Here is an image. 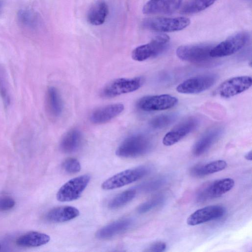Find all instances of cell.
Wrapping results in <instances>:
<instances>
[{
  "instance_id": "obj_34",
  "label": "cell",
  "mask_w": 252,
  "mask_h": 252,
  "mask_svg": "<svg viewBox=\"0 0 252 252\" xmlns=\"http://www.w3.org/2000/svg\"><path fill=\"white\" fill-rule=\"evenodd\" d=\"M245 158L248 160L251 161L252 160V150H251L250 152H249L245 155Z\"/></svg>"
},
{
  "instance_id": "obj_31",
  "label": "cell",
  "mask_w": 252,
  "mask_h": 252,
  "mask_svg": "<svg viewBox=\"0 0 252 252\" xmlns=\"http://www.w3.org/2000/svg\"><path fill=\"white\" fill-rule=\"evenodd\" d=\"M15 205V200L11 197L5 196L0 198V211L10 210Z\"/></svg>"
},
{
  "instance_id": "obj_22",
  "label": "cell",
  "mask_w": 252,
  "mask_h": 252,
  "mask_svg": "<svg viewBox=\"0 0 252 252\" xmlns=\"http://www.w3.org/2000/svg\"><path fill=\"white\" fill-rule=\"evenodd\" d=\"M50 236L37 231L28 232L20 236L16 241L17 245L24 247H37L48 243Z\"/></svg>"
},
{
  "instance_id": "obj_7",
  "label": "cell",
  "mask_w": 252,
  "mask_h": 252,
  "mask_svg": "<svg viewBox=\"0 0 252 252\" xmlns=\"http://www.w3.org/2000/svg\"><path fill=\"white\" fill-rule=\"evenodd\" d=\"M91 179L88 174L70 179L57 192L56 197L60 202H68L78 199L87 187Z\"/></svg>"
},
{
  "instance_id": "obj_12",
  "label": "cell",
  "mask_w": 252,
  "mask_h": 252,
  "mask_svg": "<svg viewBox=\"0 0 252 252\" xmlns=\"http://www.w3.org/2000/svg\"><path fill=\"white\" fill-rule=\"evenodd\" d=\"M235 182L229 178L214 181L203 185L199 190L197 198L199 201L221 196L230 190Z\"/></svg>"
},
{
  "instance_id": "obj_4",
  "label": "cell",
  "mask_w": 252,
  "mask_h": 252,
  "mask_svg": "<svg viewBox=\"0 0 252 252\" xmlns=\"http://www.w3.org/2000/svg\"><path fill=\"white\" fill-rule=\"evenodd\" d=\"M144 81V78L141 77L118 78L106 85L102 89L100 94L105 98H112L132 92L139 89Z\"/></svg>"
},
{
  "instance_id": "obj_21",
  "label": "cell",
  "mask_w": 252,
  "mask_h": 252,
  "mask_svg": "<svg viewBox=\"0 0 252 252\" xmlns=\"http://www.w3.org/2000/svg\"><path fill=\"white\" fill-rule=\"evenodd\" d=\"M108 11V5L105 1H97L89 9L87 15V21L92 25H102L105 22Z\"/></svg>"
},
{
  "instance_id": "obj_14",
  "label": "cell",
  "mask_w": 252,
  "mask_h": 252,
  "mask_svg": "<svg viewBox=\"0 0 252 252\" xmlns=\"http://www.w3.org/2000/svg\"><path fill=\"white\" fill-rule=\"evenodd\" d=\"M225 213V209L221 205H210L204 207L190 215L187 219V224L194 226L218 219Z\"/></svg>"
},
{
  "instance_id": "obj_5",
  "label": "cell",
  "mask_w": 252,
  "mask_h": 252,
  "mask_svg": "<svg viewBox=\"0 0 252 252\" xmlns=\"http://www.w3.org/2000/svg\"><path fill=\"white\" fill-rule=\"evenodd\" d=\"M249 39V34L245 32L235 33L216 46L210 53L211 58H220L231 55L242 49Z\"/></svg>"
},
{
  "instance_id": "obj_30",
  "label": "cell",
  "mask_w": 252,
  "mask_h": 252,
  "mask_svg": "<svg viewBox=\"0 0 252 252\" xmlns=\"http://www.w3.org/2000/svg\"><path fill=\"white\" fill-rule=\"evenodd\" d=\"M163 182L162 179H154L139 185L135 189L144 192H150L158 189Z\"/></svg>"
},
{
  "instance_id": "obj_6",
  "label": "cell",
  "mask_w": 252,
  "mask_h": 252,
  "mask_svg": "<svg viewBox=\"0 0 252 252\" xmlns=\"http://www.w3.org/2000/svg\"><path fill=\"white\" fill-rule=\"evenodd\" d=\"M170 37L165 34L156 36L149 43L139 46L132 52V58L141 62L158 56L167 48Z\"/></svg>"
},
{
  "instance_id": "obj_16",
  "label": "cell",
  "mask_w": 252,
  "mask_h": 252,
  "mask_svg": "<svg viewBox=\"0 0 252 252\" xmlns=\"http://www.w3.org/2000/svg\"><path fill=\"white\" fill-rule=\"evenodd\" d=\"M223 130L222 126H215L205 132L194 144L192 154L195 156H199L207 152L218 140Z\"/></svg>"
},
{
  "instance_id": "obj_35",
  "label": "cell",
  "mask_w": 252,
  "mask_h": 252,
  "mask_svg": "<svg viewBox=\"0 0 252 252\" xmlns=\"http://www.w3.org/2000/svg\"><path fill=\"white\" fill-rule=\"evenodd\" d=\"M1 3H0V7H1Z\"/></svg>"
},
{
  "instance_id": "obj_25",
  "label": "cell",
  "mask_w": 252,
  "mask_h": 252,
  "mask_svg": "<svg viewBox=\"0 0 252 252\" xmlns=\"http://www.w3.org/2000/svg\"><path fill=\"white\" fill-rule=\"evenodd\" d=\"M217 0H189L182 7L181 13L192 14L202 11L212 5Z\"/></svg>"
},
{
  "instance_id": "obj_26",
  "label": "cell",
  "mask_w": 252,
  "mask_h": 252,
  "mask_svg": "<svg viewBox=\"0 0 252 252\" xmlns=\"http://www.w3.org/2000/svg\"><path fill=\"white\" fill-rule=\"evenodd\" d=\"M136 191L135 189H130L121 192L110 201L108 207L115 209L124 206L135 197Z\"/></svg>"
},
{
  "instance_id": "obj_33",
  "label": "cell",
  "mask_w": 252,
  "mask_h": 252,
  "mask_svg": "<svg viewBox=\"0 0 252 252\" xmlns=\"http://www.w3.org/2000/svg\"><path fill=\"white\" fill-rule=\"evenodd\" d=\"M31 16V14L27 11H23L20 12L19 16L23 23L28 24L32 22V17Z\"/></svg>"
},
{
  "instance_id": "obj_32",
  "label": "cell",
  "mask_w": 252,
  "mask_h": 252,
  "mask_svg": "<svg viewBox=\"0 0 252 252\" xmlns=\"http://www.w3.org/2000/svg\"><path fill=\"white\" fill-rule=\"evenodd\" d=\"M166 247L167 245L165 242L158 241L151 244L146 251L150 252H162L166 250Z\"/></svg>"
},
{
  "instance_id": "obj_15",
  "label": "cell",
  "mask_w": 252,
  "mask_h": 252,
  "mask_svg": "<svg viewBox=\"0 0 252 252\" xmlns=\"http://www.w3.org/2000/svg\"><path fill=\"white\" fill-rule=\"evenodd\" d=\"M183 0H150L143 6V13L146 15L169 14L181 6Z\"/></svg>"
},
{
  "instance_id": "obj_29",
  "label": "cell",
  "mask_w": 252,
  "mask_h": 252,
  "mask_svg": "<svg viewBox=\"0 0 252 252\" xmlns=\"http://www.w3.org/2000/svg\"><path fill=\"white\" fill-rule=\"evenodd\" d=\"M63 169L67 173L74 174L81 170V166L79 161L75 158H66L62 163Z\"/></svg>"
},
{
  "instance_id": "obj_36",
  "label": "cell",
  "mask_w": 252,
  "mask_h": 252,
  "mask_svg": "<svg viewBox=\"0 0 252 252\" xmlns=\"http://www.w3.org/2000/svg\"><path fill=\"white\" fill-rule=\"evenodd\" d=\"M0 249H1V246H0Z\"/></svg>"
},
{
  "instance_id": "obj_24",
  "label": "cell",
  "mask_w": 252,
  "mask_h": 252,
  "mask_svg": "<svg viewBox=\"0 0 252 252\" xmlns=\"http://www.w3.org/2000/svg\"><path fill=\"white\" fill-rule=\"evenodd\" d=\"M227 167V163L223 160H217L205 164L197 165L192 167L191 174L195 177H203L222 171Z\"/></svg>"
},
{
  "instance_id": "obj_8",
  "label": "cell",
  "mask_w": 252,
  "mask_h": 252,
  "mask_svg": "<svg viewBox=\"0 0 252 252\" xmlns=\"http://www.w3.org/2000/svg\"><path fill=\"white\" fill-rule=\"evenodd\" d=\"M214 46L201 43L179 46L176 50L177 57L182 60L193 63H202L211 57L210 53Z\"/></svg>"
},
{
  "instance_id": "obj_17",
  "label": "cell",
  "mask_w": 252,
  "mask_h": 252,
  "mask_svg": "<svg viewBox=\"0 0 252 252\" xmlns=\"http://www.w3.org/2000/svg\"><path fill=\"white\" fill-rule=\"evenodd\" d=\"M124 109L122 103H114L102 106L94 111L90 121L95 124L106 123L118 116Z\"/></svg>"
},
{
  "instance_id": "obj_28",
  "label": "cell",
  "mask_w": 252,
  "mask_h": 252,
  "mask_svg": "<svg viewBox=\"0 0 252 252\" xmlns=\"http://www.w3.org/2000/svg\"><path fill=\"white\" fill-rule=\"evenodd\" d=\"M164 200L163 196L157 195L140 205L138 207L137 211L140 214L147 213L160 206L164 202Z\"/></svg>"
},
{
  "instance_id": "obj_27",
  "label": "cell",
  "mask_w": 252,
  "mask_h": 252,
  "mask_svg": "<svg viewBox=\"0 0 252 252\" xmlns=\"http://www.w3.org/2000/svg\"><path fill=\"white\" fill-rule=\"evenodd\" d=\"M177 116L174 113L161 114L152 118L149 122V125L153 128L161 129L174 122Z\"/></svg>"
},
{
  "instance_id": "obj_19",
  "label": "cell",
  "mask_w": 252,
  "mask_h": 252,
  "mask_svg": "<svg viewBox=\"0 0 252 252\" xmlns=\"http://www.w3.org/2000/svg\"><path fill=\"white\" fill-rule=\"evenodd\" d=\"M79 214V211L74 207L61 206L49 211L46 215V219L54 223L64 222L76 218Z\"/></svg>"
},
{
  "instance_id": "obj_13",
  "label": "cell",
  "mask_w": 252,
  "mask_h": 252,
  "mask_svg": "<svg viewBox=\"0 0 252 252\" xmlns=\"http://www.w3.org/2000/svg\"><path fill=\"white\" fill-rule=\"evenodd\" d=\"M199 124V121L196 117H191L185 119L164 135L162 139L163 145L169 146L176 144L195 130Z\"/></svg>"
},
{
  "instance_id": "obj_2",
  "label": "cell",
  "mask_w": 252,
  "mask_h": 252,
  "mask_svg": "<svg viewBox=\"0 0 252 252\" xmlns=\"http://www.w3.org/2000/svg\"><path fill=\"white\" fill-rule=\"evenodd\" d=\"M150 170V167L146 165L125 170L106 180L101 188L105 190H111L122 187L141 179Z\"/></svg>"
},
{
  "instance_id": "obj_11",
  "label": "cell",
  "mask_w": 252,
  "mask_h": 252,
  "mask_svg": "<svg viewBox=\"0 0 252 252\" xmlns=\"http://www.w3.org/2000/svg\"><path fill=\"white\" fill-rule=\"evenodd\" d=\"M252 84L251 76L234 77L223 82L217 88L216 93L223 98H229L247 90Z\"/></svg>"
},
{
  "instance_id": "obj_3",
  "label": "cell",
  "mask_w": 252,
  "mask_h": 252,
  "mask_svg": "<svg viewBox=\"0 0 252 252\" xmlns=\"http://www.w3.org/2000/svg\"><path fill=\"white\" fill-rule=\"evenodd\" d=\"M190 23V20L185 17H151L144 19L142 24L147 30L166 32L182 30Z\"/></svg>"
},
{
  "instance_id": "obj_23",
  "label": "cell",
  "mask_w": 252,
  "mask_h": 252,
  "mask_svg": "<svg viewBox=\"0 0 252 252\" xmlns=\"http://www.w3.org/2000/svg\"><path fill=\"white\" fill-rule=\"evenodd\" d=\"M46 105L48 112L52 117L60 116L63 111V103L58 90L50 87L46 93Z\"/></svg>"
},
{
  "instance_id": "obj_18",
  "label": "cell",
  "mask_w": 252,
  "mask_h": 252,
  "mask_svg": "<svg viewBox=\"0 0 252 252\" xmlns=\"http://www.w3.org/2000/svg\"><path fill=\"white\" fill-rule=\"evenodd\" d=\"M132 223V220L129 218L114 221L99 229L96 233V237L99 239L110 238L127 230Z\"/></svg>"
},
{
  "instance_id": "obj_1",
  "label": "cell",
  "mask_w": 252,
  "mask_h": 252,
  "mask_svg": "<svg viewBox=\"0 0 252 252\" xmlns=\"http://www.w3.org/2000/svg\"><path fill=\"white\" fill-rule=\"evenodd\" d=\"M152 146L153 143L149 136L136 134L126 138L117 148L116 154L125 158L139 157L148 153Z\"/></svg>"
},
{
  "instance_id": "obj_20",
  "label": "cell",
  "mask_w": 252,
  "mask_h": 252,
  "mask_svg": "<svg viewBox=\"0 0 252 252\" xmlns=\"http://www.w3.org/2000/svg\"><path fill=\"white\" fill-rule=\"evenodd\" d=\"M81 132L77 129H72L67 132L62 138L60 143L61 150L67 154L77 151L82 143Z\"/></svg>"
},
{
  "instance_id": "obj_9",
  "label": "cell",
  "mask_w": 252,
  "mask_h": 252,
  "mask_svg": "<svg viewBox=\"0 0 252 252\" xmlns=\"http://www.w3.org/2000/svg\"><path fill=\"white\" fill-rule=\"evenodd\" d=\"M178 99L171 95L163 94L147 95L140 98L137 102V107L144 111H162L175 106Z\"/></svg>"
},
{
  "instance_id": "obj_10",
  "label": "cell",
  "mask_w": 252,
  "mask_h": 252,
  "mask_svg": "<svg viewBox=\"0 0 252 252\" xmlns=\"http://www.w3.org/2000/svg\"><path fill=\"white\" fill-rule=\"evenodd\" d=\"M218 76L215 74H206L186 80L176 88L180 93L193 94L203 92L212 87L216 82Z\"/></svg>"
}]
</instances>
